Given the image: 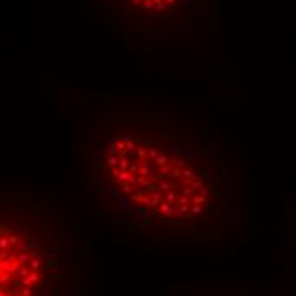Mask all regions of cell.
<instances>
[{"label": "cell", "mask_w": 296, "mask_h": 296, "mask_svg": "<svg viewBox=\"0 0 296 296\" xmlns=\"http://www.w3.org/2000/svg\"><path fill=\"white\" fill-rule=\"evenodd\" d=\"M89 187L121 230L209 231L230 218L233 165L209 121L174 109L119 111L83 133Z\"/></svg>", "instance_id": "obj_1"}, {"label": "cell", "mask_w": 296, "mask_h": 296, "mask_svg": "<svg viewBox=\"0 0 296 296\" xmlns=\"http://www.w3.org/2000/svg\"><path fill=\"white\" fill-rule=\"evenodd\" d=\"M77 230L41 191L0 187V296H77Z\"/></svg>", "instance_id": "obj_2"}]
</instances>
